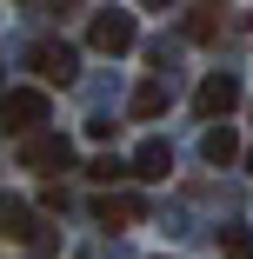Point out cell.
Masks as SVG:
<instances>
[{"label": "cell", "instance_id": "obj_1", "mask_svg": "<svg viewBox=\"0 0 253 259\" xmlns=\"http://www.w3.org/2000/svg\"><path fill=\"white\" fill-rule=\"evenodd\" d=\"M87 47H93V54H133V47H140V20H133V14H120V7L93 14Z\"/></svg>", "mask_w": 253, "mask_h": 259}, {"label": "cell", "instance_id": "obj_2", "mask_svg": "<svg viewBox=\"0 0 253 259\" xmlns=\"http://www.w3.org/2000/svg\"><path fill=\"white\" fill-rule=\"evenodd\" d=\"M20 166L27 173H67L74 166V140L67 133H27L20 140Z\"/></svg>", "mask_w": 253, "mask_h": 259}, {"label": "cell", "instance_id": "obj_3", "mask_svg": "<svg viewBox=\"0 0 253 259\" xmlns=\"http://www.w3.org/2000/svg\"><path fill=\"white\" fill-rule=\"evenodd\" d=\"M40 120H47V93L40 87H14V93H0V126L7 133H40Z\"/></svg>", "mask_w": 253, "mask_h": 259}, {"label": "cell", "instance_id": "obj_4", "mask_svg": "<svg viewBox=\"0 0 253 259\" xmlns=\"http://www.w3.org/2000/svg\"><path fill=\"white\" fill-rule=\"evenodd\" d=\"M233 107H240V80L233 73H207V80L193 87V113L200 120H227Z\"/></svg>", "mask_w": 253, "mask_h": 259}, {"label": "cell", "instance_id": "obj_5", "mask_svg": "<svg viewBox=\"0 0 253 259\" xmlns=\"http://www.w3.org/2000/svg\"><path fill=\"white\" fill-rule=\"evenodd\" d=\"M0 233H7V239H33L40 252H54V233H47V226H40V213H33L27 199H14V193L0 199Z\"/></svg>", "mask_w": 253, "mask_h": 259}, {"label": "cell", "instance_id": "obj_6", "mask_svg": "<svg viewBox=\"0 0 253 259\" xmlns=\"http://www.w3.org/2000/svg\"><path fill=\"white\" fill-rule=\"evenodd\" d=\"M33 73H40V80H60V87H74V73H80V54H74L67 40H40V47H33Z\"/></svg>", "mask_w": 253, "mask_h": 259}, {"label": "cell", "instance_id": "obj_7", "mask_svg": "<svg viewBox=\"0 0 253 259\" xmlns=\"http://www.w3.org/2000/svg\"><path fill=\"white\" fill-rule=\"evenodd\" d=\"M93 213H100V226H140L147 220V199L140 193H100Z\"/></svg>", "mask_w": 253, "mask_h": 259}, {"label": "cell", "instance_id": "obj_8", "mask_svg": "<svg viewBox=\"0 0 253 259\" xmlns=\"http://www.w3.org/2000/svg\"><path fill=\"white\" fill-rule=\"evenodd\" d=\"M200 153H207V166H233L240 160V133L227 120H207V133H200Z\"/></svg>", "mask_w": 253, "mask_h": 259}, {"label": "cell", "instance_id": "obj_9", "mask_svg": "<svg viewBox=\"0 0 253 259\" xmlns=\"http://www.w3.org/2000/svg\"><path fill=\"white\" fill-rule=\"evenodd\" d=\"M127 173H133V180H167V173H173V146H167V140H140V153H133Z\"/></svg>", "mask_w": 253, "mask_h": 259}, {"label": "cell", "instance_id": "obj_10", "mask_svg": "<svg viewBox=\"0 0 253 259\" xmlns=\"http://www.w3.org/2000/svg\"><path fill=\"white\" fill-rule=\"evenodd\" d=\"M127 113H133V120H154V113H167V80H147V87L127 100Z\"/></svg>", "mask_w": 253, "mask_h": 259}, {"label": "cell", "instance_id": "obj_11", "mask_svg": "<svg viewBox=\"0 0 253 259\" xmlns=\"http://www.w3.org/2000/svg\"><path fill=\"white\" fill-rule=\"evenodd\" d=\"M220 33V7H193V20H187V40H200V47H207Z\"/></svg>", "mask_w": 253, "mask_h": 259}, {"label": "cell", "instance_id": "obj_12", "mask_svg": "<svg viewBox=\"0 0 253 259\" xmlns=\"http://www.w3.org/2000/svg\"><path fill=\"white\" fill-rule=\"evenodd\" d=\"M220 252L227 259H253V226H227L220 233Z\"/></svg>", "mask_w": 253, "mask_h": 259}, {"label": "cell", "instance_id": "obj_13", "mask_svg": "<svg viewBox=\"0 0 253 259\" xmlns=\"http://www.w3.org/2000/svg\"><path fill=\"white\" fill-rule=\"evenodd\" d=\"M87 173H93V180H100V186H114V180H120V173H127V166H120V160H114V153H107V160H93V166H87Z\"/></svg>", "mask_w": 253, "mask_h": 259}, {"label": "cell", "instance_id": "obj_14", "mask_svg": "<svg viewBox=\"0 0 253 259\" xmlns=\"http://www.w3.org/2000/svg\"><path fill=\"white\" fill-rule=\"evenodd\" d=\"M240 160H246V173H253V146H240Z\"/></svg>", "mask_w": 253, "mask_h": 259}, {"label": "cell", "instance_id": "obj_15", "mask_svg": "<svg viewBox=\"0 0 253 259\" xmlns=\"http://www.w3.org/2000/svg\"><path fill=\"white\" fill-rule=\"evenodd\" d=\"M147 7H173V0H147Z\"/></svg>", "mask_w": 253, "mask_h": 259}]
</instances>
